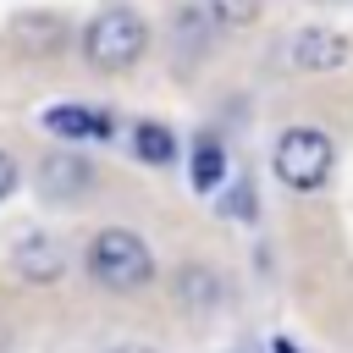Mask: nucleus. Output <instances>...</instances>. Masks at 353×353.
Segmentation results:
<instances>
[{
    "label": "nucleus",
    "instance_id": "nucleus-1",
    "mask_svg": "<svg viewBox=\"0 0 353 353\" xmlns=\"http://www.w3.org/2000/svg\"><path fill=\"white\" fill-rule=\"evenodd\" d=\"M143 50H149V22L132 6H105L83 28V55L99 72H127L143 61Z\"/></svg>",
    "mask_w": 353,
    "mask_h": 353
},
{
    "label": "nucleus",
    "instance_id": "nucleus-2",
    "mask_svg": "<svg viewBox=\"0 0 353 353\" xmlns=\"http://www.w3.org/2000/svg\"><path fill=\"white\" fill-rule=\"evenodd\" d=\"M88 276L99 287H110V292H132V287H149L154 281V254H149V243L138 232L105 226L88 243Z\"/></svg>",
    "mask_w": 353,
    "mask_h": 353
},
{
    "label": "nucleus",
    "instance_id": "nucleus-3",
    "mask_svg": "<svg viewBox=\"0 0 353 353\" xmlns=\"http://www.w3.org/2000/svg\"><path fill=\"white\" fill-rule=\"evenodd\" d=\"M331 165H336V149H331V138H325L320 127H309V121L287 127V132L276 138V149H270V171H276V182L292 188V193H314V188L331 176Z\"/></svg>",
    "mask_w": 353,
    "mask_h": 353
},
{
    "label": "nucleus",
    "instance_id": "nucleus-4",
    "mask_svg": "<svg viewBox=\"0 0 353 353\" xmlns=\"http://www.w3.org/2000/svg\"><path fill=\"white\" fill-rule=\"evenodd\" d=\"M287 55L303 72H342L353 61V39L342 28H303V33H292V50Z\"/></svg>",
    "mask_w": 353,
    "mask_h": 353
},
{
    "label": "nucleus",
    "instance_id": "nucleus-5",
    "mask_svg": "<svg viewBox=\"0 0 353 353\" xmlns=\"http://www.w3.org/2000/svg\"><path fill=\"white\" fill-rule=\"evenodd\" d=\"M11 270H17L22 281H33V287H50V281H61V276H66V254H61V243H55V237L28 232V237L11 248Z\"/></svg>",
    "mask_w": 353,
    "mask_h": 353
},
{
    "label": "nucleus",
    "instance_id": "nucleus-6",
    "mask_svg": "<svg viewBox=\"0 0 353 353\" xmlns=\"http://www.w3.org/2000/svg\"><path fill=\"white\" fill-rule=\"evenodd\" d=\"M44 132L66 138V143H105L110 138V116L94 105H50L44 110Z\"/></svg>",
    "mask_w": 353,
    "mask_h": 353
},
{
    "label": "nucleus",
    "instance_id": "nucleus-7",
    "mask_svg": "<svg viewBox=\"0 0 353 353\" xmlns=\"http://www.w3.org/2000/svg\"><path fill=\"white\" fill-rule=\"evenodd\" d=\"M94 188V165L77 160V154H50L39 165V193L44 199H83Z\"/></svg>",
    "mask_w": 353,
    "mask_h": 353
},
{
    "label": "nucleus",
    "instance_id": "nucleus-8",
    "mask_svg": "<svg viewBox=\"0 0 353 353\" xmlns=\"http://www.w3.org/2000/svg\"><path fill=\"white\" fill-rule=\"evenodd\" d=\"M188 176H193L199 193H215V188L226 182V149H221V138H199V143H193Z\"/></svg>",
    "mask_w": 353,
    "mask_h": 353
},
{
    "label": "nucleus",
    "instance_id": "nucleus-9",
    "mask_svg": "<svg viewBox=\"0 0 353 353\" xmlns=\"http://www.w3.org/2000/svg\"><path fill=\"white\" fill-rule=\"evenodd\" d=\"M132 149H138V160L165 165V160H176V132L160 127V121H138V127H132Z\"/></svg>",
    "mask_w": 353,
    "mask_h": 353
},
{
    "label": "nucleus",
    "instance_id": "nucleus-10",
    "mask_svg": "<svg viewBox=\"0 0 353 353\" xmlns=\"http://www.w3.org/2000/svg\"><path fill=\"white\" fill-rule=\"evenodd\" d=\"M61 33H66L61 17H39V11H33V17H17V44H22V50H44V55H50V50L61 44Z\"/></svg>",
    "mask_w": 353,
    "mask_h": 353
},
{
    "label": "nucleus",
    "instance_id": "nucleus-11",
    "mask_svg": "<svg viewBox=\"0 0 353 353\" xmlns=\"http://www.w3.org/2000/svg\"><path fill=\"white\" fill-rule=\"evenodd\" d=\"M204 11L215 17V28H248V22H259L265 0H210Z\"/></svg>",
    "mask_w": 353,
    "mask_h": 353
},
{
    "label": "nucleus",
    "instance_id": "nucleus-12",
    "mask_svg": "<svg viewBox=\"0 0 353 353\" xmlns=\"http://www.w3.org/2000/svg\"><path fill=\"white\" fill-rule=\"evenodd\" d=\"M182 292L193 298V309H210V303L221 298V281H215L204 265H188V270H182Z\"/></svg>",
    "mask_w": 353,
    "mask_h": 353
},
{
    "label": "nucleus",
    "instance_id": "nucleus-13",
    "mask_svg": "<svg viewBox=\"0 0 353 353\" xmlns=\"http://www.w3.org/2000/svg\"><path fill=\"white\" fill-rule=\"evenodd\" d=\"M221 215H237V221H254V188L248 182H232L221 193Z\"/></svg>",
    "mask_w": 353,
    "mask_h": 353
},
{
    "label": "nucleus",
    "instance_id": "nucleus-14",
    "mask_svg": "<svg viewBox=\"0 0 353 353\" xmlns=\"http://www.w3.org/2000/svg\"><path fill=\"white\" fill-rule=\"evenodd\" d=\"M11 193H17V160L0 149V199H11Z\"/></svg>",
    "mask_w": 353,
    "mask_h": 353
},
{
    "label": "nucleus",
    "instance_id": "nucleus-15",
    "mask_svg": "<svg viewBox=\"0 0 353 353\" xmlns=\"http://www.w3.org/2000/svg\"><path fill=\"white\" fill-rule=\"evenodd\" d=\"M270 353H298V342H292V336H276V342H270Z\"/></svg>",
    "mask_w": 353,
    "mask_h": 353
},
{
    "label": "nucleus",
    "instance_id": "nucleus-16",
    "mask_svg": "<svg viewBox=\"0 0 353 353\" xmlns=\"http://www.w3.org/2000/svg\"><path fill=\"white\" fill-rule=\"evenodd\" d=\"M105 353H149L143 342H116V347H105Z\"/></svg>",
    "mask_w": 353,
    "mask_h": 353
}]
</instances>
